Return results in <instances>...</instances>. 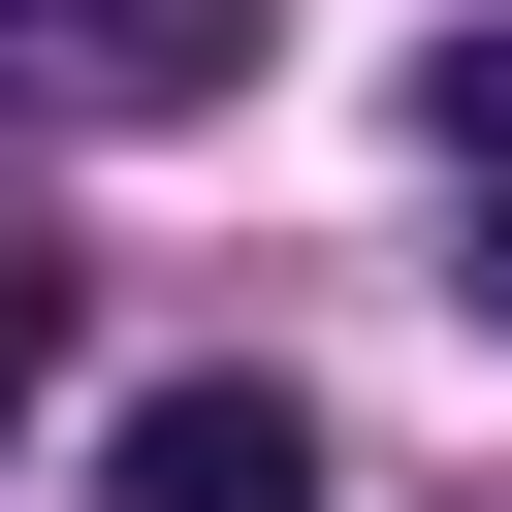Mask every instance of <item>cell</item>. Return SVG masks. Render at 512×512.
<instances>
[{"mask_svg":"<svg viewBox=\"0 0 512 512\" xmlns=\"http://www.w3.org/2000/svg\"><path fill=\"white\" fill-rule=\"evenodd\" d=\"M416 128H448V224H480V256H448V288H480V320H512V32H448V64H416Z\"/></svg>","mask_w":512,"mask_h":512,"instance_id":"3957f363","label":"cell"},{"mask_svg":"<svg viewBox=\"0 0 512 512\" xmlns=\"http://www.w3.org/2000/svg\"><path fill=\"white\" fill-rule=\"evenodd\" d=\"M32 384H64V256H0V416H32Z\"/></svg>","mask_w":512,"mask_h":512,"instance_id":"277c9868","label":"cell"},{"mask_svg":"<svg viewBox=\"0 0 512 512\" xmlns=\"http://www.w3.org/2000/svg\"><path fill=\"white\" fill-rule=\"evenodd\" d=\"M0 96H96V128H192V96H256V0H0Z\"/></svg>","mask_w":512,"mask_h":512,"instance_id":"6da1fadb","label":"cell"},{"mask_svg":"<svg viewBox=\"0 0 512 512\" xmlns=\"http://www.w3.org/2000/svg\"><path fill=\"white\" fill-rule=\"evenodd\" d=\"M128 512H320V416L288 384H160L128 416Z\"/></svg>","mask_w":512,"mask_h":512,"instance_id":"7a4b0ae2","label":"cell"}]
</instances>
